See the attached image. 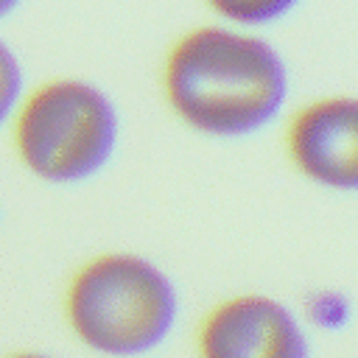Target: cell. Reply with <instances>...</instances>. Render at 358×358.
I'll return each mask as SVG.
<instances>
[{
  "instance_id": "9c48e42d",
  "label": "cell",
  "mask_w": 358,
  "mask_h": 358,
  "mask_svg": "<svg viewBox=\"0 0 358 358\" xmlns=\"http://www.w3.org/2000/svg\"><path fill=\"white\" fill-rule=\"evenodd\" d=\"M17 3H20V0H0V17H3V14H8Z\"/></svg>"
},
{
  "instance_id": "6da1fadb",
  "label": "cell",
  "mask_w": 358,
  "mask_h": 358,
  "mask_svg": "<svg viewBox=\"0 0 358 358\" xmlns=\"http://www.w3.org/2000/svg\"><path fill=\"white\" fill-rule=\"evenodd\" d=\"M165 95L199 131L235 137L266 126L285 101V67L257 36L215 25L185 34L165 59Z\"/></svg>"
},
{
  "instance_id": "5b68a950",
  "label": "cell",
  "mask_w": 358,
  "mask_h": 358,
  "mask_svg": "<svg viewBox=\"0 0 358 358\" xmlns=\"http://www.w3.org/2000/svg\"><path fill=\"white\" fill-rule=\"evenodd\" d=\"M285 151L310 182L358 190V98L336 95L302 106L288 123Z\"/></svg>"
},
{
  "instance_id": "277c9868",
  "label": "cell",
  "mask_w": 358,
  "mask_h": 358,
  "mask_svg": "<svg viewBox=\"0 0 358 358\" xmlns=\"http://www.w3.org/2000/svg\"><path fill=\"white\" fill-rule=\"evenodd\" d=\"M196 358H310V338L285 302L243 291L201 316Z\"/></svg>"
},
{
  "instance_id": "3957f363",
  "label": "cell",
  "mask_w": 358,
  "mask_h": 358,
  "mask_svg": "<svg viewBox=\"0 0 358 358\" xmlns=\"http://www.w3.org/2000/svg\"><path fill=\"white\" fill-rule=\"evenodd\" d=\"M11 143L36 179L81 182L109 162L117 143V112L98 87L53 78L20 98Z\"/></svg>"
},
{
  "instance_id": "7a4b0ae2",
  "label": "cell",
  "mask_w": 358,
  "mask_h": 358,
  "mask_svg": "<svg viewBox=\"0 0 358 358\" xmlns=\"http://www.w3.org/2000/svg\"><path fill=\"white\" fill-rule=\"evenodd\" d=\"M62 316L84 350L103 358H143L171 338L179 294L148 257L101 252L70 274Z\"/></svg>"
},
{
  "instance_id": "8992f818",
  "label": "cell",
  "mask_w": 358,
  "mask_h": 358,
  "mask_svg": "<svg viewBox=\"0 0 358 358\" xmlns=\"http://www.w3.org/2000/svg\"><path fill=\"white\" fill-rule=\"evenodd\" d=\"M218 14L238 22H268L285 14L296 0H207Z\"/></svg>"
},
{
  "instance_id": "ba28073f",
  "label": "cell",
  "mask_w": 358,
  "mask_h": 358,
  "mask_svg": "<svg viewBox=\"0 0 358 358\" xmlns=\"http://www.w3.org/2000/svg\"><path fill=\"white\" fill-rule=\"evenodd\" d=\"M0 358H50V355L48 352H39V350H8Z\"/></svg>"
},
{
  "instance_id": "52a82bcc",
  "label": "cell",
  "mask_w": 358,
  "mask_h": 358,
  "mask_svg": "<svg viewBox=\"0 0 358 358\" xmlns=\"http://www.w3.org/2000/svg\"><path fill=\"white\" fill-rule=\"evenodd\" d=\"M22 95V70L11 48L0 39V123L14 115Z\"/></svg>"
}]
</instances>
